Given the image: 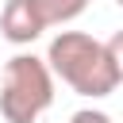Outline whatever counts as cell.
Segmentation results:
<instances>
[{
	"label": "cell",
	"instance_id": "52a82bcc",
	"mask_svg": "<svg viewBox=\"0 0 123 123\" xmlns=\"http://www.w3.org/2000/svg\"><path fill=\"white\" fill-rule=\"evenodd\" d=\"M115 4H119V8H123V0H115Z\"/></svg>",
	"mask_w": 123,
	"mask_h": 123
},
{
	"label": "cell",
	"instance_id": "277c9868",
	"mask_svg": "<svg viewBox=\"0 0 123 123\" xmlns=\"http://www.w3.org/2000/svg\"><path fill=\"white\" fill-rule=\"evenodd\" d=\"M35 8L46 27H62V23H73L88 8V0H35Z\"/></svg>",
	"mask_w": 123,
	"mask_h": 123
},
{
	"label": "cell",
	"instance_id": "3957f363",
	"mask_svg": "<svg viewBox=\"0 0 123 123\" xmlns=\"http://www.w3.org/2000/svg\"><path fill=\"white\" fill-rule=\"evenodd\" d=\"M42 31H46V23H42L35 0H8V4H4V12H0V35H4L8 42L31 46Z\"/></svg>",
	"mask_w": 123,
	"mask_h": 123
},
{
	"label": "cell",
	"instance_id": "8992f818",
	"mask_svg": "<svg viewBox=\"0 0 123 123\" xmlns=\"http://www.w3.org/2000/svg\"><path fill=\"white\" fill-rule=\"evenodd\" d=\"M69 123H111V115H104V111H96V108H81V111L69 115Z\"/></svg>",
	"mask_w": 123,
	"mask_h": 123
},
{
	"label": "cell",
	"instance_id": "6da1fadb",
	"mask_svg": "<svg viewBox=\"0 0 123 123\" xmlns=\"http://www.w3.org/2000/svg\"><path fill=\"white\" fill-rule=\"evenodd\" d=\"M46 65L54 77H62L77 96H111L119 88V77L111 69L108 46L85 31H62L46 46Z\"/></svg>",
	"mask_w": 123,
	"mask_h": 123
},
{
	"label": "cell",
	"instance_id": "5b68a950",
	"mask_svg": "<svg viewBox=\"0 0 123 123\" xmlns=\"http://www.w3.org/2000/svg\"><path fill=\"white\" fill-rule=\"evenodd\" d=\"M108 58H111V69H115V77H119V85H123V31H115L108 42Z\"/></svg>",
	"mask_w": 123,
	"mask_h": 123
},
{
	"label": "cell",
	"instance_id": "7a4b0ae2",
	"mask_svg": "<svg viewBox=\"0 0 123 123\" xmlns=\"http://www.w3.org/2000/svg\"><path fill=\"white\" fill-rule=\"evenodd\" d=\"M54 104V73L46 58L15 54L4 62L0 77V115L8 123H35Z\"/></svg>",
	"mask_w": 123,
	"mask_h": 123
}]
</instances>
